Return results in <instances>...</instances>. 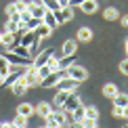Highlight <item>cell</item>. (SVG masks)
Returning a JSON list of instances; mask_svg holds the SVG:
<instances>
[{
	"label": "cell",
	"instance_id": "obj_37",
	"mask_svg": "<svg viewBox=\"0 0 128 128\" xmlns=\"http://www.w3.org/2000/svg\"><path fill=\"white\" fill-rule=\"evenodd\" d=\"M4 10H6V15H13V13H19V10H17V6H15V2H13V4H8V6L4 8Z\"/></svg>",
	"mask_w": 128,
	"mask_h": 128
},
{
	"label": "cell",
	"instance_id": "obj_29",
	"mask_svg": "<svg viewBox=\"0 0 128 128\" xmlns=\"http://www.w3.org/2000/svg\"><path fill=\"white\" fill-rule=\"evenodd\" d=\"M40 23H42V19H38V17H30L28 21H25V28H28V30H36Z\"/></svg>",
	"mask_w": 128,
	"mask_h": 128
},
{
	"label": "cell",
	"instance_id": "obj_13",
	"mask_svg": "<svg viewBox=\"0 0 128 128\" xmlns=\"http://www.w3.org/2000/svg\"><path fill=\"white\" fill-rule=\"evenodd\" d=\"M50 55H52V50H50V48H46V50H42L40 55L36 57L34 61H32V67H36V69H38V67H42V65H46V61L50 59Z\"/></svg>",
	"mask_w": 128,
	"mask_h": 128
},
{
	"label": "cell",
	"instance_id": "obj_39",
	"mask_svg": "<svg viewBox=\"0 0 128 128\" xmlns=\"http://www.w3.org/2000/svg\"><path fill=\"white\" fill-rule=\"evenodd\" d=\"M114 116H116V118H122V107L114 105Z\"/></svg>",
	"mask_w": 128,
	"mask_h": 128
},
{
	"label": "cell",
	"instance_id": "obj_44",
	"mask_svg": "<svg viewBox=\"0 0 128 128\" xmlns=\"http://www.w3.org/2000/svg\"><path fill=\"white\" fill-rule=\"evenodd\" d=\"M2 78H4V76H0V86H2Z\"/></svg>",
	"mask_w": 128,
	"mask_h": 128
},
{
	"label": "cell",
	"instance_id": "obj_22",
	"mask_svg": "<svg viewBox=\"0 0 128 128\" xmlns=\"http://www.w3.org/2000/svg\"><path fill=\"white\" fill-rule=\"evenodd\" d=\"M118 92H120V90H118V86H116V84H111V82L103 86V94H105L107 99H114V97H116Z\"/></svg>",
	"mask_w": 128,
	"mask_h": 128
},
{
	"label": "cell",
	"instance_id": "obj_32",
	"mask_svg": "<svg viewBox=\"0 0 128 128\" xmlns=\"http://www.w3.org/2000/svg\"><path fill=\"white\" fill-rule=\"evenodd\" d=\"M19 21H13V19H8V23H6V30H4V32H17L19 30Z\"/></svg>",
	"mask_w": 128,
	"mask_h": 128
},
{
	"label": "cell",
	"instance_id": "obj_5",
	"mask_svg": "<svg viewBox=\"0 0 128 128\" xmlns=\"http://www.w3.org/2000/svg\"><path fill=\"white\" fill-rule=\"evenodd\" d=\"M52 13H55V17H57V21H59V25L65 23V21H72V19H74V6H72V4L61 6L59 10H52Z\"/></svg>",
	"mask_w": 128,
	"mask_h": 128
},
{
	"label": "cell",
	"instance_id": "obj_16",
	"mask_svg": "<svg viewBox=\"0 0 128 128\" xmlns=\"http://www.w3.org/2000/svg\"><path fill=\"white\" fill-rule=\"evenodd\" d=\"M50 32H52V28H48L46 23H40L38 28H36V38H40V40H46L50 36Z\"/></svg>",
	"mask_w": 128,
	"mask_h": 128
},
{
	"label": "cell",
	"instance_id": "obj_34",
	"mask_svg": "<svg viewBox=\"0 0 128 128\" xmlns=\"http://www.w3.org/2000/svg\"><path fill=\"white\" fill-rule=\"evenodd\" d=\"M80 126H88V128H94V126H97V120H88V118H84Z\"/></svg>",
	"mask_w": 128,
	"mask_h": 128
},
{
	"label": "cell",
	"instance_id": "obj_43",
	"mask_svg": "<svg viewBox=\"0 0 128 128\" xmlns=\"http://www.w3.org/2000/svg\"><path fill=\"white\" fill-rule=\"evenodd\" d=\"M126 55H128V38H126Z\"/></svg>",
	"mask_w": 128,
	"mask_h": 128
},
{
	"label": "cell",
	"instance_id": "obj_1",
	"mask_svg": "<svg viewBox=\"0 0 128 128\" xmlns=\"http://www.w3.org/2000/svg\"><path fill=\"white\" fill-rule=\"evenodd\" d=\"M44 120H46V124H48V126H67L69 124V116L63 109H52Z\"/></svg>",
	"mask_w": 128,
	"mask_h": 128
},
{
	"label": "cell",
	"instance_id": "obj_9",
	"mask_svg": "<svg viewBox=\"0 0 128 128\" xmlns=\"http://www.w3.org/2000/svg\"><path fill=\"white\" fill-rule=\"evenodd\" d=\"M76 86H78V80H74L72 76H63L59 82H57L55 88H59V90H76Z\"/></svg>",
	"mask_w": 128,
	"mask_h": 128
},
{
	"label": "cell",
	"instance_id": "obj_6",
	"mask_svg": "<svg viewBox=\"0 0 128 128\" xmlns=\"http://www.w3.org/2000/svg\"><path fill=\"white\" fill-rule=\"evenodd\" d=\"M65 72H67V76H72L74 80H78V82H82V80H86V78H88V72H86V69L80 67V65H74V63L65 69Z\"/></svg>",
	"mask_w": 128,
	"mask_h": 128
},
{
	"label": "cell",
	"instance_id": "obj_10",
	"mask_svg": "<svg viewBox=\"0 0 128 128\" xmlns=\"http://www.w3.org/2000/svg\"><path fill=\"white\" fill-rule=\"evenodd\" d=\"M25 82H28V86H38V84H40V76H38V69H36V67H28V72H25Z\"/></svg>",
	"mask_w": 128,
	"mask_h": 128
},
{
	"label": "cell",
	"instance_id": "obj_3",
	"mask_svg": "<svg viewBox=\"0 0 128 128\" xmlns=\"http://www.w3.org/2000/svg\"><path fill=\"white\" fill-rule=\"evenodd\" d=\"M4 57H6V61L10 63V65H25V67H30L32 65V57H23V55H17V52H13V50H6L4 52Z\"/></svg>",
	"mask_w": 128,
	"mask_h": 128
},
{
	"label": "cell",
	"instance_id": "obj_28",
	"mask_svg": "<svg viewBox=\"0 0 128 128\" xmlns=\"http://www.w3.org/2000/svg\"><path fill=\"white\" fill-rule=\"evenodd\" d=\"M42 4H44L48 10H59V8H61L59 0H42Z\"/></svg>",
	"mask_w": 128,
	"mask_h": 128
},
{
	"label": "cell",
	"instance_id": "obj_11",
	"mask_svg": "<svg viewBox=\"0 0 128 128\" xmlns=\"http://www.w3.org/2000/svg\"><path fill=\"white\" fill-rule=\"evenodd\" d=\"M69 116V122H74L76 126L82 124V120H84V116H86V107H82V105H78L76 109L72 111V114H67Z\"/></svg>",
	"mask_w": 128,
	"mask_h": 128
},
{
	"label": "cell",
	"instance_id": "obj_24",
	"mask_svg": "<svg viewBox=\"0 0 128 128\" xmlns=\"http://www.w3.org/2000/svg\"><path fill=\"white\" fill-rule=\"evenodd\" d=\"M114 105H118V107H126V105H128V94L118 92V94L114 97Z\"/></svg>",
	"mask_w": 128,
	"mask_h": 128
},
{
	"label": "cell",
	"instance_id": "obj_12",
	"mask_svg": "<svg viewBox=\"0 0 128 128\" xmlns=\"http://www.w3.org/2000/svg\"><path fill=\"white\" fill-rule=\"evenodd\" d=\"M10 88H13V94H25L30 86H28V82H25V78L21 76L19 80H15V82L10 84Z\"/></svg>",
	"mask_w": 128,
	"mask_h": 128
},
{
	"label": "cell",
	"instance_id": "obj_33",
	"mask_svg": "<svg viewBox=\"0 0 128 128\" xmlns=\"http://www.w3.org/2000/svg\"><path fill=\"white\" fill-rule=\"evenodd\" d=\"M46 63H48V67L52 69V72H57V69H59V59H52V55H50V59L46 61Z\"/></svg>",
	"mask_w": 128,
	"mask_h": 128
},
{
	"label": "cell",
	"instance_id": "obj_20",
	"mask_svg": "<svg viewBox=\"0 0 128 128\" xmlns=\"http://www.w3.org/2000/svg\"><path fill=\"white\" fill-rule=\"evenodd\" d=\"M78 48V40H65L63 42V55H74Z\"/></svg>",
	"mask_w": 128,
	"mask_h": 128
},
{
	"label": "cell",
	"instance_id": "obj_18",
	"mask_svg": "<svg viewBox=\"0 0 128 128\" xmlns=\"http://www.w3.org/2000/svg\"><path fill=\"white\" fill-rule=\"evenodd\" d=\"M92 40V30L90 28H80L78 30V42H90Z\"/></svg>",
	"mask_w": 128,
	"mask_h": 128
},
{
	"label": "cell",
	"instance_id": "obj_36",
	"mask_svg": "<svg viewBox=\"0 0 128 128\" xmlns=\"http://www.w3.org/2000/svg\"><path fill=\"white\" fill-rule=\"evenodd\" d=\"M15 6H17V10L21 13V10H25V8H28V2H23V0H17V2H15Z\"/></svg>",
	"mask_w": 128,
	"mask_h": 128
},
{
	"label": "cell",
	"instance_id": "obj_23",
	"mask_svg": "<svg viewBox=\"0 0 128 128\" xmlns=\"http://www.w3.org/2000/svg\"><path fill=\"white\" fill-rule=\"evenodd\" d=\"M50 111H52V105L50 103H38V107H36V114L42 116V118H46Z\"/></svg>",
	"mask_w": 128,
	"mask_h": 128
},
{
	"label": "cell",
	"instance_id": "obj_17",
	"mask_svg": "<svg viewBox=\"0 0 128 128\" xmlns=\"http://www.w3.org/2000/svg\"><path fill=\"white\" fill-rule=\"evenodd\" d=\"M80 8H82L86 15H92L94 10L99 8V4H97V0H84V2L80 4Z\"/></svg>",
	"mask_w": 128,
	"mask_h": 128
},
{
	"label": "cell",
	"instance_id": "obj_2",
	"mask_svg": "<svg viewBox=\"0 0 128 128\" xmlns=\"http://www.w3.org/2000/svg\"><path fill=\"white\" fill-rule=\"evenodd\" d=\"M63 76H67L65 69H57V72H50V74H46V76L40 80L38 86H42V88H55V86H57V82H59Z\"/></svg>",
	"mask_w": 128,
	"mask_h": 128
},
{
	"label": "cell",
	"instance_id": "obj_4",
	"mask_svg": "<svg viewBox=\"0 0 128 128\" xmlns=\"http://www.w3.org/2000/svg\"><path fill=\"white\" fill-rule=\"evenodd\" d=\"M78 105H82V101H80V97H78V94H76V92H74V90H72V92L67 94L65 103H63V105H61L59 109H63V111H65V114H72V111L76 109Z\"/></svg>",
	"mask_w": 128,
	"mask_h": 128
},
{
	"label": "cell",
	"instance_id": "obj_42",
	"mask_svg": "<svg viewBox=\"0 0 128 128\" xmlns=\"http://www.w3.org/2000/svg\"><path fill=\"white\" fill-rule=\"evenodd\" d=\"M59 4H61V6H67V4H69V0H59Z\"/></svg>",
	"mask_w": 128,
	"mask_h": 128
},
{
	"label": "cell",
	"instance_id": "obj_21",
	"mask_svg": "<svg viewBox=\"0 0 128 128\" xmlns=\"http://www.w3.org/2000/svg\"><path fill=\"white\" fill-rule=\"evenodd\" d=\"M36 111V107L34 105H30V103H21L19 107H17V114H21V116H25V118H30L32 114Z\"/></svg>",
	"mask_w": 128,
	"mask_h": 128
},
{
	"label": "cell",
	"instance_id": "obj_45",
	"mask_svg": "<svg viewBox=\"0 0 128 128\" xmlns=\"http://www.w3.org/2000/svg\"><path fill=\"white\" fill-rule=\"evenodd\" d=\"M0 42H2V32H0Z\"/></svg>",
	"mask_w": 128,
	"mask_h": 128
},
{
	"label": "cell",
	"instance_id": "obj_31",
	"mask_svg": "<svg viewBox=\"0 0 128 128\" xmlns=\"http://www.w3.org/2000/svg\"><path fill=\"white\" fill-rule=\"evenodd\" d=\"M25 124H28V118H25V116H21V114H17V116H15L13 126H25Z\"/></svg>",
	"mask_w": 128,
	"mask_h": 128
},
{
	"label": "cell",
	"instance_id": "obj_8",
	"mask_svg": "<svg viewBox=\"0 0 128 128\" xmlns=\"http://www.w3.org/2000/svg\"><path fill=\"white\" fill-rule=\"evenodd\" d=\"M40 38H36V30H25L23 34H21V44L28 46V48H32L34 44H38Z\"/></svg>",
	"mask_w": 128,
	"mask_h": 128
},
{
	"label": "cell",
	"instance_id": "obj_26",
	"mask_svg": "<svg viewBox=\"0 0 128 128\" xmlns=\"http://www.w3.org/2000/svg\"><path fill=\"white\" fill-rule=\"evenodd\" d=\"M8 72H10V63L6 61L4 55H0V76H6Z\"/></svg>",
	"mask_w": 128,
	"mask_h": 128
},
{
	"label": "cell",
	"instance_id": "obj_7",
	"mask_svg": "<svg viewBox=\"0 0 128 128\" xmlns=\"http://www.w3.org/2000/svg\"><path fill=\"white\" fill-rule=\"evenodd\" d=\"M28 10L32 13V17L42 19V17H44V13H46V6L42 4V0H36V2H28Z\"/></svg>",
	"mask_w": 128,
	"mask_h": 128
},
{
	"label": "cell",
	"instance_id": "obj_41",
	"mask_svg": "<svg viewBox=\"0 0 128 128\" xmlns=\"http://www.w3.org/2000/svg\"><path fill=\"white\" fill-rule=\"evenodd\" d=\"M122 23H124L126 28H128V15H124V17H122Z\"/></svg>",
	"mask_w": 128,
	"mask_h": 128
},
{
	"label": "cell",
	"instance_id": "obj_38",
	"mask_svg": "<svg viewBox=\"0 0 128 128\" xmlns=\"http://www.w3.org/2000/svg\"><path fill=\"white\" fill-rule=\"evenodd\" d=\"M30 17H32V13H30L28 8H25V10H21V21H23V23H25V21H28Z\"/></svg>",
	"mask_w": 128,
	"mask_h": 128
},
{
	"label": "cell",
	"instance_id": "obj_35",
	"mask_svg": "<svg viewBox=\"0 0 128 128\" xmlns=\"http://www.w3.org/2000/svg\"><path fill=\"white\" fill-rule=\"evenodd\" d=\"M120 72L124 74V76H128V59H124V61L120 63Z\"/></svg>",
	"mask_w": 128,
	"mask_h": 128
},
{
	"label": "cell",
	"instance_id": "obj_40",
	"mask_svg": "<svg viewBox=\"0 0 128 128\" xmlns=\"http://www.w3.org/2000/svg\"><path fill=\"white\" fill-rule=\"evenodd\" d=\"M82 2H84V0H69V4H72V6H80Z\"/></svg>",
	"mask_w": 128,
	"mask_h": 128
},
{
	"label": "cell",
	"instance_id": "obj_19",
	"mask_svg": "<svg viewBox=\"0 0 128 128\" xmlns=\"http://www.w3.org/2000/svg\"><path fill=\"white\" fill-rule=\"evenodd\" d=\"M10 50L17 52V55H23V57H32V50L28 48V46H23L21 42H15V44L10 46Z\"/></svg>",
	"mask_w": 128,
	"mask_h": 128
},
{
	"label": "cell",
	"instance_id": "obj_25",
	"mask_svg": "<svg viewBox=\"0 0 128 128\" xmlns=\"http://www.w3.org/2000/svg\"><path fill=\"white\" fill-rule=\"evenodd\" d=\"M103 17L107 19V21H116L120 17V13H118V8H114V6H109V8H105V13H103Z\"/></svg>",
	"mask_w": 128,
	"mask_h": 128
},
{
	"label": "cell",
	"instance_id": "obj_14",
	"mask_svg": "<svg viewBox=\"0 0 128 128\" xmlns=\"http://www.w3.org/2000/svg\"><path fill=\"white\" fill-rule=\"evenodd\" d=\"M69 92H72V90H59V88H57V94H55V101H52V109H59L61 107V105L63 103H65V99H67V94Z\"/></svg>",
	"mask_w": 128,
	"mask_h": 128
},
{
	"label": "cell",
	"instance_id": "obj_15",
	"mask_svg": "<svg viewBox=\"0 0 128 128\" xmlns=\"http://www.w3.org/2000/svg\"><path fill=\"white\" fill-rule=\"evenodd\" d=\"M42 23H46L48 28H52V30H55L57 25H59V21H57V17H55V13H52V10H48V8H46L44 17H42Z\"/></svg>",
	"mask_w": 128,
	"mask_h": 128
},
{
	"label": "cell",
	"instance_id": "obj_30",
	"mask_svg": "<svg viewBox=\"0 0 128 128\" xmlns=\"http://www.w3.org/2000/svg\"><path fill=\"white\" fill-rule=\"evenodd\" d=\"M84 118L97 120V122H99V111H97V107H86V116H84Z\"/></svg>",
	"mask_w": 128,
	"mask_h": 128
},
{
	"label": "cell",
	"instance_id": "obj_27",
	"mask_svg": "<svg viewBox=\"0 0 128 128\" xmlns=\"http://www.w3.org/2000/svg\"><path fill=\"white\" fill-rule=\"evenodd\" d=\"M74 63V55H63V59H59V69H67Z\"/></svg>",
	"mask_w": 128,
	"mask_h": 128
}]
</instances>
